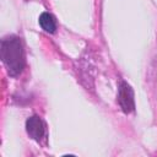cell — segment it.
I'll return each instance as SVG.
<instances>
[{"instance_id":"obj_1","label":"cell","mask_w":157,"mask_h":157,"mask_svg":"<svg viewBox=\"0 0 157 157\" xmlns=\"http://www.w3.org/2000/svg\"><path fill=\"white\" fill-rule=\"evenodd\" d=\"M2 61L11 76L18 75L25 66V55L21 39L16 36L4 38L1 44Z\"/></svg>"},{"instance_id":"obj_2","label":"cell","mask_w":157,"mask_h":157,"mask_svg":"<svg viewBox=\"0 0 157 157\" xmlns=\"http://www.w3.org/2000/svg\"><path fill=\"white\" fill-rule=\"evenodd\" d=\"M26 128H27V132L28 135L36 140V141H39L42 137H44V134H45V125L43 123V120L34 115L32 118H29L26 123Z\"/></svg>"},{"instance_id":"obj_3","label":"cell","mask_w":157,"mask_h":157,"mask_svg":"<svg viewBox=\"0 0 157 157\" xmlns=\"http://www.w3.org/2000/svg\"><path fill=\"white\" fill-rule=\"evenodd\" d=\"M119 104L121 105L123 110L125 113H130L134 109V99H132V91L129 85L121 83L119 90V97H118Z\"/></svg>"},{"instance_id":"obj_4","label":"cell","mask_w":157,"mask_h":157,"mask_svg":"<svg viewBox=\"0 0 157 157\" xmlns=\"http://www.w3.org/2000/svg\"><path fill=\"white\" fill-rule=\"evenodd\" d=\"M39 25L40 27L45 31V32H49V33H53L55 29H56V22H55V18L52 13L49 12H43L40 16H39Z\"/></svg>"}]
</instances>
